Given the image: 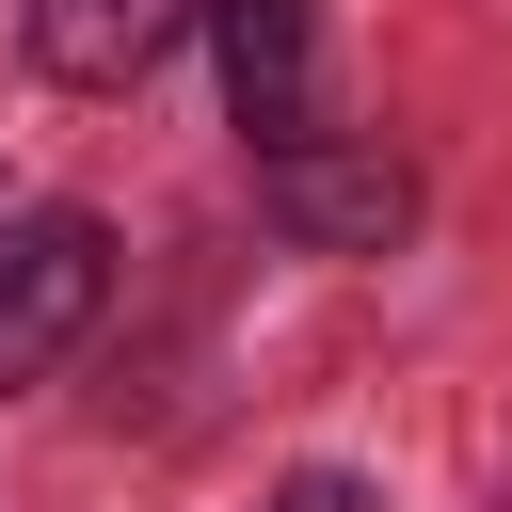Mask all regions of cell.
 Returning a JSON list of instances; mask_svg holds the SVG:
<instances>
[{
    "instance_id": "2",
    "label": "cell",
    "mask_w": 512,
    "mask_h": 512,
    "mask_svg": "<svg viewBox=\"0 0 512 512\" xmlns=\"http://www.w3.org/2000/svg\"><path fill=\"white\" fill-rule=\"evenodd\" d=\"M208 48H224V112L256 160L320 144V16L304 0H208Z\"/></svg>"
},
{
    "instance_id": "5",
    "label": "cell",
    "mask_w": 512,
    "mask_h": 512,
    "mask_svg": "<svg viewBox=\"0 0 512 512\" xmlns=\"http://www.w3.org/2000/svg\"><path fill=\"white\" fill-rule=\"evenodd\" d=\"M272 512H384V496H368V480H336V464H304V480H288Z\"/></svg>"
},
{
    "instance_id": "1",
    "label": "cell",
    "mask_w": 512,
    "mask_h": 512,
    "mask_svg": "<svg viewBox=\"0 0 512 512\" xmlns=\"http://www.w3.org/2000/svg\"><path fill=\"white\" fill-rule=\"evenodd\" d=\"M96 304H112V224L96 208H16L0 224V400L48 384L96 336Z\"/></svg>"
},
{
    "instance_id": "4",
    "label": "cell",
    "mask_w": 512,
    "mask_h": 512,
    "mask_svg": "<svg viewBox=\"0 0 512 512\" xmlns=\"http://www.w3.org/2000/svg\"><path fill=\"white\" fill-rule=\"evenodd\" d=\"M192 16H208V0H16L32 64H48V80H80V96H128Z\"/></svg>"
},
{
    "instance_id": "3",
    "label": "cell",
    "mask_w": 512,
    "mask_h": 512,
    "mask_svg": "<svg viewBox=\"0 0 512 512\" xmlns=\"http://www.w3.org/2000/svg\"><path fill=\"white\" fill-rule=\"evenodd\" d=\"M272 224H288V240H320V256H384V240L416 224V176H400V160L288 144V160H272Z\"/></svg>"
}]
</instances>
